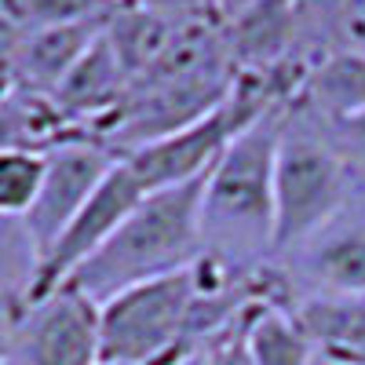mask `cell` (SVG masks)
Wrapping results in <instances>:
<instances>
[{
    "label": "cell",
    "mask_w": 365,
    "mask_h": 365,
    "mask_svg": "<svg viewBox=\"0 0 365 365\" xmlns=\"http://www.w3.org/2000/svg\"><path fill=\"white\" fill-rule=\"evenodd\" d=\"M241 336L252 365H314L318 358L296 314L278 299H256L245 314Z\"/></svg>",
    "instance_id": "cell-13"
},
{
    "label": "cell",
    "mask_w": 365,
    "mask_h": 365,
    "mask_svg": "<svg viewBox=\"0 0 365 365\" xmlns=\"http://www.w3.org/2000/svg\"><path fill=\"white\" fill-rule=\"evenodd\" d=\"M44 161L48 168H44L41 194L22 220L29 237L37 241L41 259L55 245V237L70 227V220L81 212V205L91 197V190L103 182V175L110 172L117 158L103 143L77 135V139H66V143L44 150Z\"/></svg>",
    "instance_id": "cell-7"
},
{
    "label": "cell",
    "mask_w": 365,
    "mask_h": 365,
    "mask_svg": "<svg viewBox=\"0 0 365 365\" xmlns=\"http://www.w3.org/2000/svg\"><path fill=\"white\" fill-rule=\"evenodd\" d=\"M182 358H190V354H175V358H161V361H143V365H179ZM96 365H135V361H96Z\"/></svg>",
    "instance_id": "cell-20"
},
{
    "label": "cell",
    "mask_w": 365,
    "mask_h": 365,
    "mask_svg": "<svg viewBox=\"0 0 365 365\" xmlns=\"http://www.w3.org/2000/svg\"><path fill=\"white\" fill-rule=\"evenodd\" d=\"M361 190L322 117L285 103L274 154V256L307 241Z\"/></svg>",
    "instance_id": "cell-3"
},
{
    "label": "cell",
    "mask_w": 365,
    "mask_h": 365,
    "mask_svg": "<svg viewBox=\"0 0 365 365\" xmlns=\"http://www.w3.org/2000/svg\"><path fill=\"white\" fill-rule=\"evenodd\" d=\"M314 365H351V361H336V358H314Z\"/></svg>",
    "instance_id": "cell-21"
},
{
    "label": "cell",
    "mask_w": 365,
    "mask_h": 365,
    "mask_svg": "<svg viewBox=\"0 0 365 365\" xmlns=\"http://www.w3.org/2000/svg\"><path fill=\"white\" fill-rule=\"evenodd\" d=\"M41 274V249L22 220L0 216V303L26 307Z\"/></svg>",
    "instance_id": "cell-14"
},
{
    "label": "cell",
    "mask_w": 365,
    "mask_h": 365,
    "mask_svg": "<svg viewBox=\"0 0 365 365\" xmlns=\"http://www.w3.org/2000/svg\"><path fill=\"white\" fill-rule=\"evenodd\" d=\"M282 106L241 128L205 172L201 252L241 270H259L274 256V154Z\"/></svg>",
    "instance_id": "cell-1"
},
{
    "label": "cell",
    "mask_w": 365,
    "mask_h": 365,
    "mask_svg": "<svg viewBox=\"0 0 365 365\" xmlns=\"http://www.w3.org/2000/svg\"><path fill=\"white\" fill-rule=\"evenodd\" d=\"M285 307L311 336L318 358H365V292L361 296H303Z\"/></svg>",
    "instance_id": "cell-12"
},
{
    "label": "cell",
    "mask_w": 365,
    "mask_h": 365,
    "mask_svg": "<svg viewBox=\"0 0 365 365\" xmlns=\"http://www.w3.org/2000/svg\"><path fill=\"white\" fill-rule=\"evenodd\" d=\"M106 19H77V22L26 29L15 66V88L34 91V96H51L58 81L73 70L77 58L99 41Z\"/></svg>",
    "instance_id": "cell-10"
},
{
    "label": "cell",
    "mask_w": 365,
    "mask_h": 365,
    "mask_svg": "<svg viewBox=\"0 0 365 365\" xmlns=\"http://www.w3.org/2000/svg\"><path fill=\"white\" fill-rule=\"evenodd\" d=\"M201 190L205 175L146 194L125 223L70 274L66 289L103 303L132 285L194 267L201 256Z\"/></svg>",
    "instance_id": "cell-2"
},
{
    "label": "cell",
    "mask_w": 365,
    "mask_h": 365,
    "mask_svg": "<svg viewBox=\"0 0 365 365\" xmlns=\"http://www.w3.org/2000/svg\"><path fill=\"white\" fill-rule=\"evenodd\" d=\"M179 365H190V358H182V361H179Z\"/></svg>",
    "instance_id": "cell-23"
},
{
    "label": "cell",
    "mask_w": 365,
    "mask_h": 365,
    "mask_svg": "<svg viewBox=\"0 0 365 365\" xmlns=\"http://www.w3.org/2000/svg\"><path fill=\"white\" fill-rule=\"evenodd\" d=\"M249 314V311H245ZM241 329H245V318H241L234 329L220 332L216 340H208L205 347H197L190 354V365H252L249 361V351H245V336H241Z\"/></svg>",
    "instance_id": "cell-16"
},
{
    "label": "cell",
    "mask_w": 365,
    "mask_h": 365,
    "mask_svg": "<svg viewBox=\"0 0 365 365\" xmlns=\"http://www.w3.org/2000/svg\"><path fill=\"white\" fill-rule=\"evenodd\" d=\"M292 103L307 106L325 125L365 110V55L358 51H322L303 66Z\"/></svg>",
    "instance_id": "cell-11"
},
{
    "label": "cell",
    "mask_w": 365,
    "mask_h": 365,
    "mask_svg": "<svg viewBox=\"0 0 365 365\" xmlns=\"http://www.w3.org/2000/svg\"><path fill=\"white\" fill-rule=\"evenodd\" d=\"M44 168L41 150H0V216L26 220L41 194Z\"/></svg>",
    "instance_id": "cell-15"
},
{
    "label": "cell",
    "mask_w": 365,
    "mask_h": 365,
    "mask_svg": "<svg viewBox=\"0 0 365 365\" xmlns=\"http://www.w3.org/2000/svg\"><path fill=\"white\" fill-rule=\"evenodd\" d=\"M125 96H128V77L120 70L106 34H99V41L77 58L73 70L58 81V88L48 99H51L55 113L63 117L77 135L91 139V132L125 103Z\"/></svg>",
    "instance_id": "cell-9"
},
{
    "label": "cell",
    "mask_w": 365,
    "mask_h": 365,
    "mask_svg": "<svg viewBox=\"0 0 365 365\" xmlns=\"http://www.w3.org/2000/svg\"><path fill=\"white\" fill-rule=\"evenodd\" d=\"M285 303L303 296H361L365 292V187L322 223L307 241L274 263Z\"/></svg>",
    "instance_id": "cell-5"
},
{
    "label": "cell",
    "mask_w": 365,
    "mask_h": 365,
    "mask_svg": "<svg viewBox=\"0 0 365 365\" xmlns=\"http://www.w3.org/2000/svg\"><path fill=\"white\" fill-rule=\"evenodd\" d=\"M259 0H201V11L208 19H216L220 26H230L234 19H241L245 11H252Z\"/></svg>",
    "instance_id": "cell-18"
},
{
    "label": "cell",
    "mask_w": 365,
    "mask_h": 365,
    "mask_svg": "<svg viewBox=\"0 0 365 365\" xmlns=\"http://www.w3.org/2000/svg\"><path fill=\"white\" fill-rule=\"evenodd\" d=\"M194 267L132 285L99 303V361H161L187 351Z\"/></svg>",
    "instance_id": "cell-4"
},
{
    "label": "cell",
    "mask_w": 365,
    "mask_h": 365,
    "mask_svg": "<svg viewBox=\"0 0 365 365\" xmlns=\"http://www.w3.org/2000/svg\"><path fill=\"white\" fill-rule=\"evenodd\" d=\"M351 365H365V358H354V361H351Z\"/></svg>",
    "instance_id": "cell-22"
},
{
    "label": "cell",
    "mask_w": 365,
    "mask_h": 365,
    "mask_svg": "<svg viewBox=\"0 0 365 365\" xmlns=\"http://www.w3.org/2000/svg\"><path fill=\"white\" fill-rule=\"evenodd\" d=\"M146 197V190L135 182V175L125 168V161H113L110 172L103 175V182L91 197L81 205V212L70 220V227L55 237V245L44 252L41 259V274H37V289H34V299L37 296H48L55 292L58 285H66L70 274L96 252L103 241L125 223V216Z\"/></svg>",
    "instance_id": "cell-8"
},
{
    "label": "cell",
    "mask_w": 365,
    "mask_h": 365,
    "mask_svg": "<svg viewBox=\"0 0 365 365\" xmlns=\"http://www.w3.org/2000/svg\"><path fill=\"white\" fill-rule=\"evenodd\" d=\"M329 132H332V143L340 146L344 161L351 165V172L365 182V110L336 120V125H329Z\"/></svg>",
    "instance_id": "cell-17"
},
{
    "label": "cell",
    "mask_w": 365,
    "mask_h": 365,
    "mask_svg": "<svg viewBox=\"0 0 365 365\" xmlns=\"http://www.w3.org/2000/svg\"><path fill=\"white\" fill-rule=\"evenodd\" d=\"M99 303L77 289H55L15 314L8 354L0 365H96Z\"/></svg>",
    "instance_id": "cell-6"
},
{
    "label": "cell",
    "mask_w": 365,
    "mask_h": 365,
    "mask_svg": "<svg viewBox=\"0 0 365 365\" xmlns=\"http://www.w3.org/2000/svg\"><path fill=\"white\" fill-rule=\"evenodd\" d=\"M22 307H8V303H0V361L8 354V340H11V325H15V314Z\"/></svg>",
    "instance_id": "cell-19"
}]
</instances>
